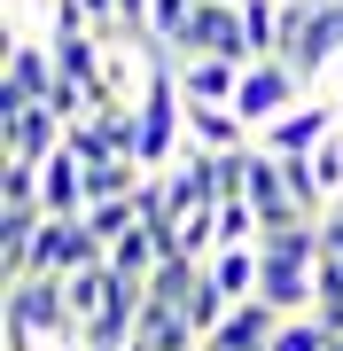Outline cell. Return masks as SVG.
I'll return each instance as SVG.
<instances>
[{"label": "cell", "mask_w": 343, "mask_h": 351, "mask_svg": "<svg viewBox=\"0 0 343 351\" xmlns=\"http://www.w3.org/2000/svg\"><path fill=\"white\" fill-rule=\"evenodd\" d=\"M172 55H227V63H250V32H242V0H195L188 24L164 39Z\"/></svg>", "instance_id": "1"}, {"label": "cell", "mask_w": 343, "mask_h": 351, "mask_svg": "<svg viewBox=\"0 0 343 351\" xmlns=\"http://www.w3.org/2000/svg\"><path fill=\"white\" fill-rule=\"evenodd\" d=\"M305 101V78H296V63H281V55H257V63H242V86H234V110L257 125H273L281 110H296Z\"/></svg>", "instance_id": "2"}, {"label": "cell", "mask_w": 343, "mask_h": 351, "mask_svg": "<svg viewBox=\"0 0 343 351\" xmlns=\"http://www.w3.org/2000/svg\"><path fill=\"white\" fill-rule=\"evenodd\" d=\"M257 250H266V242H257ZM257 297H266L281 320H289V313H312V297H320V258L266 250V265H257Z\"/></svg>", "instance_id": "3"}, {"label": "cell", "mask_w": 343, "mask_h": 351, "mask_svg": "<svg viewBox=\"0 0 343 351\" xmlns=\"http://www.w3.org/2000/svg\"><path fill=\"white\" fill-rule=\"evenodd\" d=\"M94 258H110V250H102V234L86 226V211L78 219L47 211V226H39V242H31V274H78V265H94Z\"/></svg>", "instance_id": "4"}, {"label": "cell", "mask_w": 343, "mask_h": 351, "mask_svg": "<svg viewBox=\"0 0 343 351\" xmlns=\"http://www.w3.org/2000/svg\"><path fill=\"white\" fill-rule=\"evenodd\" d=\"M0 125H8V164H47L71 133L47 101H0Z\"/></svg>", "instance_id": "5"}, {"label": "cell", "mask_w": 343, "mask_h": 351, "mask_svg": "<svg viewBox=\"0 0 343 351\" xmlns=\"http://www.w3.org/2000/svg\"><path fill=\"white\" fill-rule=\"evenodd\" d=\"M55 47H47V32H8V86H0V101H47L55 86Z\"/></svg>", "instance_id": "6"}, {"label": "cell", "mask_w": 343, "mask_h": 351, "mask_svg": "<svg viewBox=\"0 0 343 351\" xmlns=\"http://www.w3.org/2000/svg\"><path fill=\"white\" fill-rule=\"evenodd\" d=\"M328 133H335V101H296V110H281L273 125H257V149H273V156H312Z\"/></svg>", "instance_id": "7"}, {"label": "cell", "mask_w": 343, "mask_h": 351, "mask_svg": "<svg viewBox=\"0 0 343 351\" xmlns=\"http://www.w3.org/2000/svg\"><path fill=\"white\" fill-rule=\"evenodd\" d=\"M164 63L188 101H234V86H242V63H227V55H172L164 47Z\"/></svg>", "instance_id": "8"}, {"label": "cell", "mask_w": 343, "mask_h": 351, "mask_svg": "<svg viewBox=\"0 0 343 351\" xmlns=\"http://www.w3.org/2000/svg\"><path fill=\"white\" fill-rule=\"evenodd\" d=\"M273 328H281V313H273L266 297H242L234 313L211 328V343H203V351H273Z\"/></svg>", "instance_id": "9"}, {"label": "cell", "mask_w": 343, "mask_h": 351, "mask_svg": "<svg viewBox=\"0 0 343 351\" xmlns=\"http://www.w3.org/2000/svg\"><path fill=\"white\" fill-rule=\"evenodd\" d=\"M250 117L234 101H188V149H250Z\"/></svg>", "instance_id": "10"}, {"label": "cell", "mask_w": 343, "mask_h": 351, "mask_svg": "<svg viewBox=\"0 0 343 351\" xmlns=\"http://www.w3.org/2000/svg\"><path fill=\"white\" fill-rule=\"evenodd\" d=\"M39 195H47L55 219H78V211H86V156H78L71 141H63L47 164H39Z\"/></svg>", "instance_id": "11"}, {"label": "cell", "mask_w": 343, "mask_h": 351, "mask_svg": "<svg viewBox=\"0 0 343 351\" xmlns=\"http://www.w3.org/2000/svg\"><path fill=\"white\" fill-rule=\"evenodd\" d=\"M257 265H266V250H257V242H218V250L203 258V274L242 304V297H257Z\"/></svg>", "instance_id": "12"}, {"label": "cell", "mask_w": 343, "mask_h": 351, "mask_svg": "<svg viewBox=\"0 0 343 351\" xmlns=\"http://www.w3.org/2000/svg\"><path fill=\"white\" fill-rule=\"evenodd\" d=\"M156 258H164V242H156V226H149V219H140L133 234H117V242H110V265H117V274H125V281H140V289H149Z\"/></svg>", "instance_id": "13"}, {"label": "cell", "mask_w": 343, "mask_h": 351, "mask_svg": "<svg viewBox=\"0 0 343 351\" xmlns=\"http://www.w3.org/2000/svg\"><path fill=\"white\" fill-rule=\"evenodd\" d=\"M195 281H203V258H188V250L156 258V274H149V304H188Z\"/></svg>", "instance_id": "14"}, {"label": "cell", "mask_w": 343, "mask_h": 351, "mask_svg": "<svg viewBox=\"0 0 343 351\" xmlns=\"http://www.w3.org/2000/svg\"><path fill=\"white\" fill-rule=\"evenodd\" d=\"M140 219H149V211H140V195H110V203H86V226L102 234V250H110L117 234H133Z\"/></svg>", "instance_id": "15"}, {"label": "cell", "mask_w": 343, "mask_h": 351, "mask_svg": "<svg viewBox=\"0 0 343 351\" xmlns=\"http://www.w3.org/2000/svg\"><path fill=\"white\" fill-rule=\"evenodd\" d=\"M273 351H335V328L320 320V313H289L273 328Z\"/></svg>", "instance_id": "16"}, {"label": "cell", "mask_w": 343, "mask_h": 351, "mask_svg": "<svg viewBox=\"0 0 343 351\" xmlns=\"http://www.w3.org/2000/svg\"><path fill=\"white\" fill-rule=\"evenodd\" d=\"M242 32H250V63L281 55V0H242Z\"/></svg>", "instance_id": "17"}, {"label": "cell", "mask_w": 343, "mask_h": 351, "mask_svg": "<svg viewBox=\"0 0 343 351\" xmlns=\"http://www.w3.org/2000/svg\"><path fill=\"white\" fill-rule=\"evenodd\" d=\"M335 117H343V94H335Z\"/></svg>", "instance_id": "18"}, {"label": "cell", "mask_w": 343, "mask_h": 351, "mask_svg": "<svg viewBox=\"0 0 343 351\" xmlns=\"http://www.w3.org/2000/svg\"><path fill=\"white\" fill-rule=\"evenodd\" d=\"M335 211H343V195H335Z\"/></svg>", "instance_id": "19"}]
</instances>
